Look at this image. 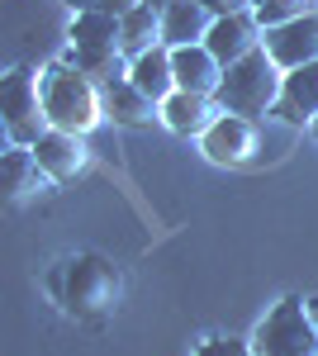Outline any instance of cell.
Listing matches in <instances>:
<instances>
[{"label": "cell", "mask_w": 318, "mask_h": 356, "mask_svg": "<svg viewBox=\"0 0 318 356\" xmlns=\"http://www.w3.org/2000/svg\"><path fill=\"white\" fill-rule=\"evenodd\" d=\"M280 90H285V67L266 53V48H257V53L238 57L233 67H223V81H218V95L214 100L223 105V114L257 119V114L276 110Z\"/></svg>", "instance_id": "6da1fadb"}, {"label": "cell", "mask_w": 318, "mask_h": 356, "mask_svg": "<svg viewBox=\"0 0 318 356\" xmlns=\"http://www.w3.org/2000/svg\"><path fill=\"white\" fill-rule=\"evenodd\" d=\"M124 19V33H119V48L124 57H143L148 48H157L161 43V15L143 0V5H133L129 15H119Z\"/></svg>", "instance_id": "d6986e66"}, {"label": "cell", "mask_w": 318, "mask_h": 356, "mask_svg": "<svg viewBox=\"0 0 318 356\" xmlns=\"http://www.w3.org/2000/svg\"><path fill=\"white\" fill-rule=\"evenodd\" d=\"M171 67H176V90H195V95H218L223 81V62L205 48V43H190V48H171Z\"/></svg>", "instance_id": "30bf717a"}, {"label": "cell", "mask_w": 318, "mask_h": 356, "mask_svg": "<svg viewBox=\"0 0 318 356\" xmlns=\"http://www.w3.org/2000/svg\"><path fill=\"white\" fill-rule=\"evenodd\" d=\"M200 356H262L252 342H242V337H214L200 347Z\"/></svg>", "instance_id": "44dd1931"}, {"label": "cell", "mask_w": 318, "mask_h": 356, "mask_svg": "<svg viewBox=\"0 0 318 356\" xmlns=\"http://www.w3.org/2000/svg\"><path fill=\"white\" fill-rule=\"evenodd\" d=\"M148 5H152V10H157V15H161V10H171L176 0H148Z\"/></svg>", "instance_id": "cb8c5ba5"}, {"label": "cell", "mask_w": 318, "mask_h": 356, "mask_svg": "<svg viewBox=\"0 0 318 356\" xmlns=\"http://www.w3.org/2000/svg\"><path fill=\"white\" fill-rule=\"evenodd\" d=\"M218 114H223V105L214 95H195V90H176V95L161 100V119L176 134H205Z\"/></svg>", "instance_id": "4fadbf2b"}, {"label": "cell", "mask_w": 318, "mask_h": 356, "mask_svg": "<svg viewBox=\"0 0 318 356\" xmlns=\"http://www.w3.org/2000/svg\"><path fill=\"white\" fill-rule=\"evenodd\" d=\"M33 191H53V176L38 166L33 147L10 143V152H5V195L19 200V195H33Z\"/></svg>", "instance_id": "9a60e30c"}, {"label": "cell", "mask_w": 318, "mask_h": 356, "mask_svg": "<svg viewBox=\"0 0 318 356\" xmlns=\"http://www.w3.org/2000/svg\"><path fill=\"white\" fill-rule=\"evenodd\" d=\"M271 114L285 119V124H314L318 119V62H304V67L285 72V90H280Z\"/></svg>", "instance_id": "9c48e42d"}, {"label": "cell", "mask_w": 318, "mask_h": 356, "mask_svg": "<svg viewBox=\"0 0 318 356\" xmlns=\"http://www.w3.org/2000/svg\"><path fill=\"white\" fill-rule=\"evenodd\" d=\"M266 53L276 57L285 72L304 67V62H318V10L299 15V19H285V24L266 29Z\"/></svg>", "instance_id": "52a82bcc"}, {"label": "cell", "mask_w": 318, "mask_h": 356, "mask_svg": "<svg viewBox=\"0 0 318 356\" xmlns=\"http://www.w3.org/2000/svg\"><path fill=\"white\" fill-rule=\"evenodd\" d=\"M309 314H314V323H318V300H309Z\"/></svg>", "instance_id": "d4e9b609"}, {"label": "cell", "mask_w": 318, "mask_h": 356, "mask_svg": "<svg viewBox=\"0 0 318 356\" xmlns=\"http://www.w3.org/2000/svg\"><path fill=\"white\" fill-rule=\"evenodd\" d=\"M214 29V15L200 0H176L171 10H161V43L166 48H190V43H205Z\"/></svg>", "instance_id": "7c38bea8"}, {"label": "cell", "mask_w": 318, "mask_h": 356, "mask_svg": "<svg viewBox=\"0 0 318 356\" xmlns=\"http://www.w3.org/2000/svg\"><path fill=\"white\" fill-rule=\"evenodd\" d=\"M252 347L262 356H318V323H314V314H309V304L280 300L257 323Z\"/></svg>", "instance_id": "277c9868"}, {"label": "cell", "mask_w": 318, "mask_h": 356, "mask_svg": "<svg viewBox=\"0 0 318 356\" xmlns=\"http://www.w3.org/2000/svg\"><path fill=\"white\" fill-rule=\"evenodd\" d=\"M0 100H5V134H10V143H24V147H33L38 138L53 129L48 105H43V76H38V72L15 67V72L5 76Z\"/></svg>", "instance_id": "5b68a950"}, {"label": "cell", "mask_w": 318, "mask_h": 356, "mask_svg": "<svg viewBox=\"0 0 318 356\" xmlns=\"http://www.w3.org/2000/svg\"><path fill=\"white\" fill-rule=\"evenodd\" d=\"M124 19L109 10H77L72 19V48H119Z\"/></svg>", "instance_id": "ac0fdd59"}, {"label": "cell", "mask_w": 318, "mask_h": 356, "mask_svg": "<svg viewBox=\"0 0 318 356\" xmlns=\"http://www.w3.org/2000/svg\"><path fill=\"white\" fill-rule=\"evenodd\" d=\"M100 95H105V114H114L119 124H152V119H161V105L148 90H138L133 81H114Z\"/></svg>", "instance_id": "2e32d148"}, {"label": "cell", "mask_w": 318, "mask_h": 356, "mask_svg": "<svg viewBox=\"0 0 318 356\" xmlns=\"http://www.w3.org/2000/svg\"><path fill=\"white\" fill-rule=\"evenodd\" d=\"M33 157H38V166L53 176V181H72L81 166H86V143H81V134H62V129H48V134L33 143Z\"/></svg>", "instance_id": "8fae6325"}, {"label": "cell", "mask_w": 318, "mask_h": 356, "mask_svg": "<svg viewBox=\"0 0 318 356\" xmlns=\"http://www.w3.org/2000/svg\"><path fill=\"white\" fill-rule=\"evenodd\" d=\"M205 152H209L214 162H247L252 152H257V119H247V114H218L209 129H205Z\"/></svg>", "instance_id": "ba28073f"}, {"label": "cell", "mask_w": 318, "mask_h": 356, "mask_svg": "<svg viewBox=\"0 0 318 356\" xmlns=\"http://www.w3.org/2000/svg\"><path fill=\"white\" fill-rule=\"evenodd\" d=\"M309 10H318L314 0H257V19H262L266 29L285 24V19H299V15H309Z\"/></svg>", "instance_id": "ffe728a7"}, {"label": "cell", "mask_w": 318, "mask_h": 356, "mask_svg": "<svg viewBox=\"0 0 318 356\" xmlns=\"http://www.w3.org/2000/svg\"><path fill=\"white\" fill-rule=\"evenodd\" d=\"M67 5H72V10H95L100 0H67Z\"/></svg>", "instance_id": "603a6c76"}, {"label": "cell", "mask_w": 318, "mask_h": 356, "mask_svg": "<svg viewBox=\"0 0 318 356\" xmlns=\"http://www.w3.org/2000/svg\"><path fill=\"white\" fill-rule=\"evenodd\" d=\"M314 134H318V119H314Z\"/></svg>", "instance_id": "484cf974"}, {"label": "cell", "mask_w": 318, "mask_h": 356, "mask_svg": "<svg viewBox=\"0 0 318 356\" xmlns=\"http://www.w3.org/2000/svg\"><path fill=\"white\" fill-rule=\"evenodd\" d=\"M124 295V275L109 266L105 257H77L67 266V280H62V300L77 318H105L114 314V304Z\"/></svg>", "instance_id": "3957f363"}, {"label": "cell", "mask_w": 318, "mask_h": 356, "mask_svg": "<svg viewBox=\"0 0 318 356\" xmlns=\"http://www.w3.org/2000/svg\"><path fill=\"white\" fill-rule=\"evenodd\" d=\"M129 81L138 86V90H148L157 105L166 100V95H176V67H171V48H166V43H157V48H148L143 57H133Z\"/></svg>", "instance_id": "5bb4252c"}, {"label": "cell", "mask_w": 318, "mask_h": 356, "mask_svg": "<svg viewBox=\"0 0 318 356\" xmlns=\"http://www.w3.org/2000/svg\"><path fill=\"white\" fill-rule=\"evenodd\" d=\"M205 10H209L214 19L218 15H242V10H257V0H200Z\"/></svg>", "instance_id": "7402d4cb"}, {"label": "cell", "mask_w": 318, "mask_h": 356, "mask_svg": "<svg viewBox=\"0 0 318 356\" xmlns=\"http://www.w3.org/2000/svg\"><path fill=\"white\" fill-rule=\"evenodd\" d=\"M205 48H209L223 67H233L238 57L266 48V24L257 19V10H242V15H218V19H214V29H209V38H205Z\"/></svg>", "instance_id": "8992f818"}, {"label": "cell", "mask_w": 318, "mask_h": 356, "mask_svg": "<svg viewBox=\"0 0 318 356\" xmlns=\"http://www.w3.org/2000/svg\"><path fill=\"white\" fill-rule=\"evenodd\" d=\"M72 67L86 72L90 81L105 90V86H114V81H129L133 57H124V48H72Z\"/></svg>", "instance_id": "e0dca14e"}, {"label": "cell", "mask_w": 318, "mask_h": 356, "mask_svg": "<svg viewBox=\"0 0 318 356\" xmlns=\"http://www.w3.org/2000/svg\"><path fill=\"white\" fill-rule=\"evenodd\" d=\"M43 105H48V119L62 134H90L105 114V95L100 86L90 81L77 67H53L43 72Z\"/></svg>", "instance_id": "7a4b0ae2"}]
</instances>
